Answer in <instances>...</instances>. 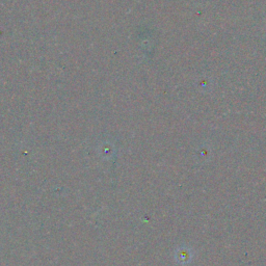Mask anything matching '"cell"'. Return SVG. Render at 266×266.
Masks as SVG:
<instances>
[{
    "label": "cell",
    "mask_w": 266,
    "mask_h": 266,
    "mask_svg": "<svg viewBox=\"0 0 266 266\" xmlns=\"http://www.w3.org/2000/svg\"><path fill=\"white\" fill-rule=\"evenodd\" d=\"M175 259H176L177 262L181 265L188 264L193 259L192 249L186 248V247L179 248L176 250V253H175Z\"/></svg>",
    "instance_id": "1"
}]
</instances>
